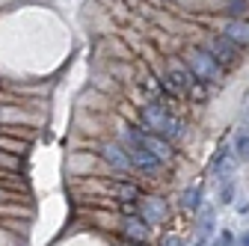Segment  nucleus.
Returning a JSON list of instances; mask_svg holds the SVG:
<instances>
[{
    "label": "nucleus",
    "instance_id": "obj_16",
    "mask_svg": "<svg viewBox=\"0 0 249 246\" xmlns=\"http://www.w3.org/2000/svg\"><path fill=\"white\" fill-rule=\"evenodd\" d=\"M234 181H223V187H220V205H231L234 202Z\"/></svg>",
    "mask_w": 249,
    "mask_h": 246
},
{
    "label": "nucleus",
    "instance_id": "obj_4",
    "mask_svg": "<svg viewBox=\"0 0 249 246\" xmlns=\"http://www.w3.org/2000/svg\"><path fill=\"white\" fill-rule=\"evenodd\" d=\"M101 160L119 172H131L134 163H131V155H128V148H124L122 142H104L101 145Z\"/></svg>",
    "mask_w": 249,
    "mask_h": 246
},
{
    "label": "nucleus",
    "instance_id": "obj_1",
    "mask_svg": "<svg viewBox=\"0 0 249 246\" xmlns=\"http://www.w3.org/2000/svg\"><path fill=\"white\" fill-rule=\"evenodd\" d=\"M140 119H142V125H145V131H151V134H160V137H166L169 142H175V140H181V134H184V125H181V119H175L163 104H145L142 110H140Z\"/></svg>",
    "mask_w": 249,
    "mask_h": 246
},
{
    "label": "nucleus",
    "instance_id": "obj_7",
    "mask_svg": "<svg viewBox=\"0 0 249 246\" xmlns=\"http://www.w3.org/2000/svg\"><path fill=\"white\" fill-rule=\"evenodd\" d=\"M122 234L128 237L131 243H148L151 237V226L140 217V213H131V217L122 220Z\"/></svg>",
    "mask_w": 249,
    "mask_h": 246
},
{
    "label": "nucleus",
    "instance_id": "obj_6",
    "mask_svg": "<svg viewBox=\"0 0 249 246\" xmlns=\"http://www.w3.org/2000/svg\"><path fill=\"white\" fill-rule=\"evenodd\" d=\"M208 51L220 59L223 66H237V63H240V48H237L231 39H226V36H213L211 45H208Z\"/></svg>",
    "mask_w": 249,
    "mask_h": 246
},
{
    "label": "nucleus",
    "instance_id": "obj_3",
    "mask_svg": "<svg viewBox=\"0 0 249 246\" xmlns=\"http://www.w3.org/2000/svg\"><path fill=\"white\" fill-rule=\"evenodd\" d=\"M196 83H199V80L193 77L190 69H187V63H184V66H181V63H172V66H169V74L163 77L166 92H190Z\"/></svg>",
    "mask_w": 249,
    "mask_h": 246
},
{
    "label": "nucleus",
    "instance_id": "obj_10",
    "mask_svg": "<svg viewBox=\"0 0 249 246\" xmlns=\"http://www.w3.org/2000/svg\"><path fill=\"white\" fill-rule=\"evenodd\" d=\"M237 160H240V158H237V151H231V148L220 151V158L213 160V172H216V178H220V181H231Z\"/></svg>",
    "mask_w": 249,
    "mask_h": 246
},
{
    "label": "nucleus",
    "instance_id": "obj_18",
    "mask_svg": "<svg viewBox=\"0 0 249 246\" xmlns=\"http://www.w3.org/2000/svg\"><path fill=\"white\" fill-rule=\"evenodd\" d=\"M234 243H237V240H234L231 231H223V234H220V246H234Z\"/></svg>",
    "mask_w": 249,
    "mask_h": 246
},
{
    "label": "nucleus",
    "instance_id": "obj_22",
    "mask_svg": "<svg viewBox=\"0 0 249 246\" xmlns=\"http://www.w3.org/2000/svg\"><path fill=\"white\" fill-rule=\"evenodd\" d=\"M246 122H249V116H246Z\"/></svg>",
    "mask_w": 249,
    "mask_h": 246
},
{
    "label": "nucleus",
    "instance_id": "obj_21",
    "mask_svg": "<svg viewBox=\"0 0 249 246\" xmlns=\"http://www.w3.org/2000/svg\"><path fill=\"white\" fill-rule=\"evenodd\" d=\"M131 246H145V243H131Z\"/></svg>",
    "mask_w": 249,
    "mask_h": 246
},
{
    "label": "nucleus",
    "instance_id": "obj_2",
    "mask_svg": "<svg viewBox=\"0 0 249 246\" xmlns=\"http://www.w3.org/2000/svg\"><path fill=\"white\" fill-rule=\"evenodd\" d=\"M187 69L193 71V77L199 80V83H205V86H211V83H220L223 80V63L216 59L208 48H193V51H187Z\"/></svg>",
    "mask_w": 249,
    "mask_h": 246
},
{
    "label": "nucleus",
    "instance_id": "obj_12",
    "mask_svg": "<svg viewBox=\"0 0 249 246\" xmlns=\"http://www.w3.org/2000/svg\"><path fill=\"white\" fill-rule=\"evenodd\" d=\"M181 208H184V211H202V187H199V184H193L190 190H184Z\"/></svg>",
    "mask_w": 249,
    "mask_h": 246
},
{
    "label": "nucleus",
    "instance_id": "obj_19",
    "mask_svg": "<svg viewBox=\"0 0 249 246\" xmlns=\"http://www.w3.org/2000/svg\"><path fill=\"white\" fill-rule=\"evenodd\" d=\"M160 246H181V237H178V234H166Z\"/></svg>",
    "mask_w": 249,
    "mask_h": 246
},
{
    "label": "nucleus",
    "instance_id": "obj_15",
    "mask_svg": "<svg viewBox=\"0 0 249 246\" xmlns=\"http://www.w3.org/2000/svg\"><path fill=\"white\" fill-rule=\"evenodd\" d=\"M234 151H237V158H240V160H249V128L237 134V140H234Z\"/></svg>",
    "mask_w": 249,
    "mask_h": 246
},
{
    "label": "nucleus",
    "instance_id": "obj_17",
    "mask_svg": "<svg viewBox=\"0 0 249 246\" xmlns=\"http://www.w3.org/2000/svg\"><path fill=\"white\" fill-rule=\"evenodd\" d=\"M226 12L234 15V18H240V15L246 12V0H229V3H226Z\"/></svg>",
    "mask_w": 249,
    "mask_h": 246
},
{
    "label": "nucleus",
    "instance_id": "obj_13",
    "mask_svg": "<svg viewBox=\"0 0 249 246\" xmlns=\"http://www.w3.org/2000/svg\"><path fill=\"white\" fill-rule=\"evenodd\" d=\"M142 89H145L148 95L154 98V104H158V101H163V92H166L163 80H158V77H151V74H145V77H142Z\"/></svg>",
    "mask_w": 249,
    "mask_h": 246
},
{
    "label": "nucleus",
    "instance_id": "obj_9",
    "mask_svg": "<svg viewBox=\"0 0 249 246\" xmlns=\"http://www.w3.org/2000/svg\"><path fill=\"white\" fill-rule=\"evenodd\" d=\"M223 36L231 39L237 48H249V21H246V18H231V21L223 27Z\"/></svg>",
    "mask_w": 249,
    "mask_h": 246
},
{
    "label": "nucleus",
    "instance_id": "obj_11",
    "mask_svg": "<svg viewBox=\"0 0 249 246\" xmlns=\"http://www.w3.org/2000/svg\"><path fill=\"white\" fill-rule=\"evenodd\" d=\"M110 196L119 199L122 205H137L140 202V187L131 184V181H116L113 187H110Z\"/></svg>",
    "mask_w": 249,
    "mask_h": 246
},
{
    "label": "nucleus",
    "instance_id": "obj_14",
    "mask_svg": "<svg viewBox=\"0 0 249 246\" xmlns=\"http://www.w3.org/2000/svg\"><path fill=\"white\" fill-rule=\"evenodd\" d=\"M213 226H216V211H213V208H202V211H199V231H202L205 240H208V234L213 231Z\"/></svg>",
    "mask_w": 249,
    "mask_h": 246
},
{
    "label": "nucleus",
    "instance_id": "obj_20",
    "mask_svg": "<svg viewBox=\"0 0 249 246\" xmlns=\"http://www.w3.org/2000/svg\"><path fill=\"white\" fill-rule=\"evenodd\" d=\"M237 246H249V231H243V234L237 237Z\"/></svg>",
    "mask_w": 249,
    "mask_h": 246
},
{
    "label": "nucleus",
    "instance_id": "obj_5",
    "mask_svg": "<svg viewBox=\"0 0 249 246\" xmlns=\"http://www.w3.org/2000/svg\"><path fill=\"white\" fill-rule=\"evenodd\" d=\"M124 148H128V155H131L134 169H140V172H145V175H151V178H158V175H160L163 163L154 158L151 151H145L142 145H124Z\"/></svg>",
    "mask_w": 249,
    "mask_h": 246
},
{
    "label": "nucleus",
    "instance_id": "obj_8",
    "mask_svg": "<svg viewBox=\"0 0 249 246\" xmlns=\"http://www.w3.org/2000/svg\"><path fill=\"white\" fill-rule=\"evenodd\" d=\"M166 202L160 199V196H145L142 202H140V217L148 223V226H158V223H163L166 220Z\"/></svg>",
    "mask_w": 249,
    "mask_h": 246
}]
</instances>
